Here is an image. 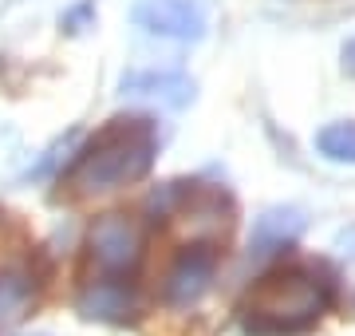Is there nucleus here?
Here are the masks:
<instances>
[{
	"label": "nucleus",
	"instance_id": "1",
	"mask_svg": "<svg viewBox=\"0 0 355 336\" xmlns=\"http://www.w3.org/2000/svg\"><path fill=\"white\" fill-rule=\"evenodd\" d=\"M336 301V273L324 261H292L265 273L241 305L245 336H300Z\"/></svg>",
	"mask_w": 355,
	"mask_h": 336
},
{
	"label": "nucleus",
	"instance_id": "2",
	"mask_svg": "<svg viewBox=\"0 0 355 336\" xmlns=\"http://www.w3.org/2000/svg\"><path fill=\"white\" fill-rule=\"evenodd\" d=\"M158 155V131L150 119H111L83 146L67 170V186L76 194H111L150 174Z\"/></svg>",
	"mask_w": 355,
	"mask_h": 336
},
{
	"label": "nucleus",
	"instance_id": "3",
	"mask_svg": "<svg viewBox=\"0 0 355 336\" xmlns=\"http://www.w3.org/2000/svg\"><path fill=\"white\" fill-rule=\"evenodd\" d=\"M87 253L95 277L103 281H130L146 253V233L127 214H103L87 233Z\"/></svg>",
	"mask_w": 355,
	"mask_h": 336
},
{
	"label": "nucleus",
	"instance_id": "4",
	"mask_svg": "<svg viewBox=\"0 0 355 336\" xmlns=\"http://www.w3.org/2000/svg\"><path fill=\"white\" fill-rule=\"evenodd\" d=\"M217 277V246L214 242H190L162 277V301L170 309H193L214 289Z\"/></svg>",
	"mask_w": 355,
	"mask_h": 336
},
{
	"label": "nucleus",
	"instance_id": "5",
	"mask_svg": "<svg viewBox=\"0 0 355 336\" xmlns=\"http://www.w3.org/2000/svg\"><path fill=\"white\" fill-rule=\"evenodd\" d=\"M130 16L150 36H166V40H202L205 36V12L198 0H139L130 8Z\"/></svg>",
	"mask_w": 355,
	"mask_h": 336
},
{
	"label": "nucleus",
	"instance_id": "6",
	"mask_svg": "<svg viewBox=\"0 0 355 336\" xmlns=\"http://www.w3.org/2000/svg\"><path fill=\"white\" fill-rule=\"evenodd\" d=\"M79 317L87 321H103V324H127L139 317L142 301L139 289L130 281H103V277H87V285L79 289L76 297Z\"/></svg>",
	"mask_w": 355,
	"mask_h": 336
},
{
	"label": "nucleus",
	"instance_id": "7",
	"mask_svg": "<svg viewBox=\"0 0 355 336\" xmlns=\"http://www.w3.org/2000/svg\"><path fill=\"white\" fill-rule=\"evenodd\" d=\"M300 233H304V214H300V210H292V206L265 210V214L253 221L249 249H253V258H268V253L288 249Z\"/></svg>",
	"mask_w": 355,
	"mask_h": 336
},
{
	"label": "nucleus",
	"instance_id": "8",
	"mask_svg": "<svg viewBox=\"0 0 355 336\" xmlns=\"http://www.w3.org/2000/svg\"><path fill=\"white\" fill-rule=\"evenodd\" d=\"M123 95L162 99L166 107H186L193 99V83L182 72H130V76H123Z\"/></svg>",
	"mask_w": 355,
	"mask_h": 336
},
{
	"label": "nucleus",
	"instance_id": "9",
	"mask_svg": "<svg viewBox=\"0 0 355 336\" xmlns=\"http://www.w3.org/2000/svg\"><path fill=\"white\" fill-rule=\"evenodd\" d=\"M32 293H36V277H32V269H24V265H8V269H0V321H16V317H24Z\"/></svg>",
	"mask_w": 355,
	"mask_h": 336
},
{
	"label": "nucleus",
	"instance_id": "10",
	"mask_svg": "<svg viewBox=\"0 0 355 336\" xmlns=\"http://www.w3.org/2000/svg\"><path fill=\"white\" fill-rule=\"evenodd\" d=\"M316 151L328 162H352L355 167V123H331L316 135Z\"/></svg>",
	"mask_w": 355,
	"mask_h": 336
},
{
	"label": "nucleus",
	"instance_id": "11",
	"mask_svg": "<svg viewBox=\"0 0 355 336\" xmlns=\"http://www.w3.org/2000/svg\"><path fill=\"white\" fill-rule=\"evenodd\" d=\"M343 67H347V72H355V40H347V44H343Z\"/></svg>",
	"mask_w": 355,
	"mask_h": 336
}]
</instances>
